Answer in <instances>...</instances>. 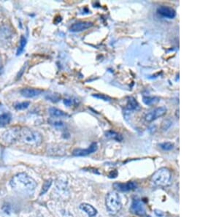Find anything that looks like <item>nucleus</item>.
I'll return each mask as SVG.
<instances>
[{
  "instance_id": "obj_1",
  "label": "nucleus",
  "mask_w": 219,
  "mask_h": 217,
  "mask_svg": "<svg viewBox=\"0 0 219 217\" xmlns=\"http://www.w3.org/2000/svg\"><path fill=\"white\" fill-rule=\"evenodd\" d=\"M11 185L18 192L29 194H32L37 187L36 181L24 172L16 175L11 181Z\"/></svg>"
},
{
  "instance_id": "obj_2",
  "label": "nucleus",
  "mask_w": 219,
  "mask_h": 217,
  "mask_svg": "<svg viewBox=\"0 0 219 217\" xmlns=\"http://www.w3.org/2000/svg\"><path fill=\"white\" fill-rule=\"evenodd\" d=\"M18 140L26 145L38 146L42 143V136L37 131L24 127L19 129Z\"/></svg>"
},
{
  "instance_id": "obj_3",
  "label": "nucleus",
  "mask_w": 219,
  "mask_h": 217,
  "mask_svg": "<svg viewBox=\"0 0 219 217\" xmlns=\"http://www.w3.org/2000/svg\"><path fill=\"white\" fill-rule=\"evenodd\" d=\"M171 172L167 168L162 167L155 172L151 177V181L159 187H167L171 183Z\"/></svg>"
},
{
  "instance_id": "obj_4",
  "label": "nucleus",
  "mask_w": 219,
  "mask_h": 217,
  "mask_svg": "<svg viewBox=\"0 0 219 217\" xmlns=\"http://www.w3.org/2000/svg\"><path fill=\"white\" fill-rule=\"evenodd\" d=\"M106 207L110 214L115 215L122 208L120 196L116 192H110L106 197Z\"/></svg>"
},
{
  "instance_id": "obj_5",
  "label": "nucleus",
  "mask_w": 219,
  "mask_h": 217,
  "mask_svg": "<svg viewBox=\"0 0 219 217\" xmlns=\"http://www.w3.org/2000/svg\"><path fill=\"white\" fill-rule=\"evenodd\" d=\"M130 211L134 215L139 216H144L146 214L145 205L140 199H134L132 201V205L130 207Z\"/></svg>"
},
{
  "instance_id": "obj_6",
  "label": "nucleus",
  "mask_w": 219,
  "mask_h": 217,
  "mask_svg": "<svg viewBox=\"0 0 219 217\" xmlns=\"http://www.w3.org/2000/svg\"><path fill=\"white\" fill-rule=\"evenodd\" d=\"M167 111V108H166L165 106L157 108L154 110H152V111L148 113V114H146L145 119L146 121H148V122H151V121L156 120V119L160 118L161 116H163L164 115L166 114Z\"/></svg>"
},
{
  "instance_id": "obj_7",
  "label": "nucleus",
  "mask_w": 219,
  "mask_h": 217,
  "mask_svg": "<svg viewBox=\"0 0 219 217\" xmlns=\"http://www.w3.org/2000/svg\"><path fill=\"white\" fill-rule=\"evenodd\" d=\"M98 149V146L96 143H93L88 148L86 149H81V148H77L73 151V155L75 156H88L91 154L96 152Z\"/></svg>"
},
{
  "instance_id": "obj_8",
  "label": "nucleus",
  "mask_w": 219,
  "mask_h": 217,
  "mask_svg": "<svg viewBox=\"0 0 219 217\" xmlns=\"http://www.w3.org/2000/svg\"><path fill=\"white\" fill-rule=\"evenodd\" d=\"M12 119L11 113L4 106H0V127H4L10 122Z\"/></svg>"
},
{
  "instance_id": "obj_9",
  "label": "nucleus",
  "mask_w": 219,
  "mask_h": 217,
  "mask_svg": "<svg viewBox=\"0 0 219 217\" xmlns=\"http://www.w3.org/2000/svg\"><path fill=\"white\" fill-rule=\"evenodd\" d=\"M113 187L116 190L120 192H128L131 190L135 189L138 187V184L134 181H129L127 183H113Z\"/></svg>"
},
{
  "instance_id": "obj_10",
  "label": "nucleus",
  "mask_w": 219,
  "mask_h": 217,
  "mask_svg": "<svg viewBox=\"0 0 219 217\" xmlns=\"http://www.w3.org/2000/svg\"><path fill=\"white\" fill-rule=\"evenodd\" d=\"M18 133L19 129L13 128V129L7 131L3 135V138L4 141H6L8 143H15L16 141H18Z\"/></svg>"
},
{
  "instance_id": "obj_11",
  "label": "nucleus",
  "mask_w": 219,
  "mask_h": 217,
  "mask_svg": "<svg viewBox=\"0 0 219 217\" xmlns=\"http://www.w3.org/2000/svg\"><path fill=\"white\" fill-rule=\"evenodd\" d=\"M157 13L161 16L167 18L169 19H172L176 16V12L173 8L167 6H161L157 9Z\"/></svg>"
},
{
  "instance_id": "obj_12",
  "label": "nucleus",
  "mask_w": 219,
  "mask_h": 217,
  "mask_svg": "<svg viewBox=\"0 0 219 217\" xmlns=\"http://www.w3.org/2000/svg\"><path fill=\"white\" fill-rule=\"evenodd\" d=\"M92 26L93 23L90 21H78L73 24L70 29L72 32H79L89 29Z\"/></svg>"
},
{
  "instance_id": "obj_13",
  "label": "nucleus",
  "mask_w": 219,
  "mask_h": 217,
  "mask_svg": "<svg viewBox=\"0 0 219 217\" xmlns=\"http://www.w3.org/2000/svg\"><path fill=\"white\" fill-rule=\"evenodd\" d=\"M42 93H43V90L39 89V88H24L21 90L22 96L26 98H33V97L39 96Z\"/></svg>"
},
{
  "instance_id": "obj_14",
  "label": "nucleus",
  "mask_w": 219,
  "mask_h": 217,
  "mask_svg": "<svg viewBox=\"0 0 219 217\" xmlns=\"http://www.w3.org/2000/svg\"><path fill=\"white\" fill-rule=\"evenodd\" d=\"M80 209L83 211L85 212L89 217L96 216L97 214L96 210L95 209L92 205L88 204V203H83V204H81L80 205Z\"/></svg>"
},
{
  "instance_id": "obj_15",
  "label": "nucleus",
  "mask_w": 219,
  "mask_h": 217,
  "mask_svg": "<svg viewBox=\"0 0 219 217\" xmlns=\"http://www.w3.org/2000/svg\"><path fill=\"white\" fill-rule=\"evenodd\" d=\"M49 114L51 115L52 116L54 117H64V116H67V114H65L63 110H59L56 108H50L49 109Z\"/></svg>"
},
{
  "instance_id": "obj_16",
  "label": "nucleus",
  "mask_w": 219,
  "mask_h": 217,
  "mask_svg": "<svg viewBox=\"0 0 219 217\" xmlns=\"http://www.w3.org/2000/svg\"><path fill=\"white\" fill-rule=\"evenodd\" d=\"M105 136L108 138L112 139V140H116L117 141H121L123 140V137L120 134L117 133L115 131H112V130H110V131H107L105 133Z\"/></svg>"
},
{
  "instance_id": "obj_17",
  "label": "nucleus",
  "mask_w": 219,
  "mask_h": 217,
  "mask_svg": "<svg viewBox=\"0 0 219 217\" xmlns=\"http://www.w3.org/2000/svg\"><path fill=\"white\" fill-rule=\"evenodd\" d=\"M159 99L156 97H143V102L146 105H151L154 104L158 103Z\"/></svg>"
},
{
  "instance_id": "obj_18",
  "label": "nucleus",
  "mask_w": 219,
  "mask_h": 217,
  "mask_svg": "<svg viewBox=\"0 0 219 217\" xmlns=\"http://www.w3.org/2000/svg\"><path fill=\"white\" fill-rule=\"evenodd\" d=\"M26 45V37L22 36L21 37V40H20V45H19V47H18V50H17V55L21 54V53L24 50V48H25Z\"/></svg>"
},
{
  "instance_id": "obj_19",
  "label": "nucleus",
  "mask_w": 219,
  "mask_h": 217,
  "mask_svg": "<svg viewBox=\"0 0 219 217\" xmlns=\"http://www.w3.org/2000/svg\"><path fill=\"white\" fill-rule=\"evenodd\" d=\"M127 108H129V110H135L138 108V104L133 97H130L129 98V101H128Z\"/></svg>"
},
{
  "instance_id": "obj_20",
  "label": "nucleus",
  "mask_w": 219,
  "mask_h": 217,
  "mask_svg": "<svg viewBox=\"0 0 219 217\" xmlns=\"http://www.w3.org/2000/svg\"><path fill=\"white\" fill-rule=\"evenodd\" d=\"M52 184V181L51 180H47L44 182L43 185V189H42V191L40 192L41 195H43L45 193L47 192V191L49 189V188L50 187V186Z\"/></svg>"
},
{
  "instance_id": "obj_21",
  "label": "nucleus",
  "mask_w": 219,
  "mask_h": 217,
  "mask_svg": "<svg viewBox=\"0 0 219 217\" xmlns=\"http://www.w3.org/2000/svg\"><path fill=\"white\" fill-rule=\"evenodd\" d=\"M159 146L161 149L164 150V151H170L172 150L174 148V145L172 144V143L170 142H164L159 144Z\"/></svg>"
},
{
  "instance_id": "obj_22",
  "label": "nucleus",
  "mask_w": 219,
  "mask_h": 217,
  "mask_svg": "<svg viewBox=\"0 0 219 217\" xmlns=\"http://www.w3.org/2000/svg\"><path fill=\"white\" fill-rule=\"evenodd\" d=\"M30 105L29 102H23V103H18L15 105V108H16L17 110H23L27 108Z\"/></svg>"
},
{
  "instance_id": "obj_23",
  "label": "nucleus",
  "mask_w": 219,
  "mask_h": 217,
  "mask_svg": "<svg viewBox=\"0 0 219 217\" xmlns=\"http://www.w3.org/2000/svg\"><path fill=\"white\" fill-rule=\"evenodd\" d=\"M93 97H95V98L102 99V100H104V101H107V102L111 101V98H110V97H109L108 96H106V95H105V94H96L93 95Z\"/></svg>"
},
{
  "instance_id": "obj_24",
  "label": "nucleus",
  "mask_w": 219,
  "mask_h": 217,
  "mask_svg": "<svg viewBox=\"0 0 219 217\" xmlns=\"http://www.w3.org/2000/svg\"><path fill=\"white\" fill-rule=\"evenodd\" d=\"M172 125V122L170 121H164V124L162 125V129L164 130H167V129H169L170 127V126Z\"/></svg>"
},
{
  "instance_id": "obj_25",
  "label": "nucleus",
  "mask_w": 219,
  "mask_h": 217,
  "mask_svg": "<svg viewBox=\"0 0 219 217\" xmlns=\"http://www.w3.org/2000/svg\"><path fill=\"white\" fill-rule=\"evenodd\" d=\"M64 103L67 106H70L72 105V101L70 100V99H65V100H64Z\"/></svg>"
},
{
  "instance_id": "obj_26",
  "label": "nucleus",
  "mask_w": 219,
  "mask_h": 217,
  "mask_svg": "<svg viewBox=\"0 0 219 217\" xmlns=\"http://www.w3.org/2000/svg\"><path fill=\"white\" fill-rule=\"evenodd\" d=\"M64 125V124L62 122H56V124H55V126H56V127H62V126Z\"/></svg>"
},
{
  "instance_id": "obj_27",
  "label": "nucleus",
  "mask_w": 219,
  "mask_h": 217,
  "mask_svg": "<svg viewBox=\"0 0 219 217\" xmlns=\"http://www.w3.org/2000/svg\"><path fill=\"white\" fill-rule=\"evenodd\" d=\"M2 72V59L0 57V73Z\"/></svg>"
}]
</instances>
